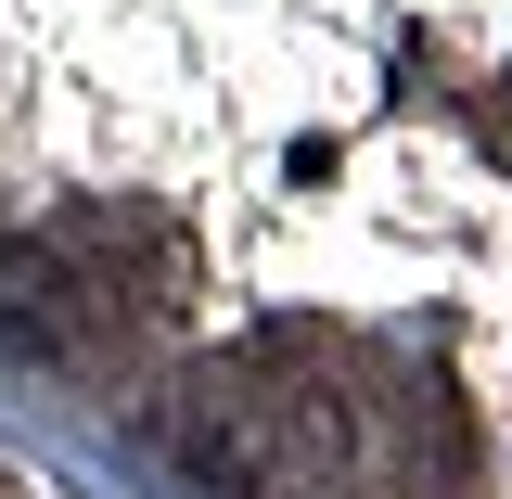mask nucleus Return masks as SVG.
<instances>
[{
  "label": "nucleus",
  "instance_id": "1",
  "mask_svg": "<svg viewBox=\"0 0 512 499\" xmlns=\"http://www.w3.org/2000/svg\"><path fill=\"white\" fill-rule=\"evenodd\" d=\"M154 461L192 499H269L282 487V436H269V384L256 372H192L154 397Z\"/></svg>",
  "mask_w": 512,
  "mask_h": 499
},
{
  "label": "nucleus",
  "instance_id": "2",
  "mask_svg": "<svg viewBox=\"0 0 512 499\" xmlns=\"http://www.w3.org/2000/svg\"><path fill=\"white\" fill-rule=\"evenodd\" d=\"M103 333H116V308L90 295V269L64 244H0V346H13V359L64 372V359H90Z\"/></svg>",
  "mask_w": 512,
  "mask_h": 499
}]
</instances>
